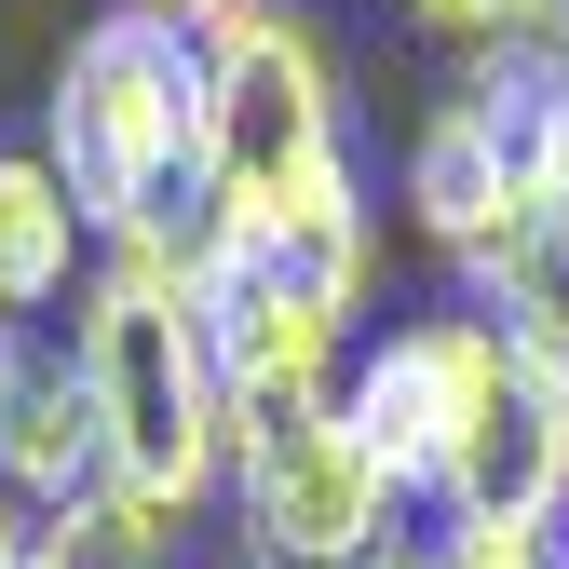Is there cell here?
Here are the masks:
<instances>
[{
	"instance_id": "8fae6325",
	"label": "cell",
	"mask_w": 569,
	"mask_h": 569,
	"mask_svg": "<svg viewBox=\"0 0 569 569\" xmlns=\"http://www.w3.org/2000/svg\"><path fill=\"white\" fill-rule=\"evenodd\" d=\"M475 284H488V326L502 339H529V352L569 367V203H529V218L475 258Z\"/></svg>"
},
{
	"instance_id": "e0dca14e",
	"label": "cell",
	"mask_w": 569,
	"mask_h": 569,
	"mask_svg": "<svg viewBox=\"0 0 569 569\" xmlns=\"http://www.w3.org/2000/svg\"><path fill=\"white\" fill-rule=\"evenodd\" d=\"M0 569H41V529H28V502L0 488Z\"/></svg>"
},
{
	"instance_id": "603a6c76",
	"label": "cell",
	"mask_w": 569,
	"mask_h": 569,
	"mask_svg": "<svg viewBox=\"0 0 569 569\" xmlns=\"http://www.w3.org/2000/svg\"><path fill=\"white\" fill-rule=\"evenodd\" d=\"M556 556H569V542H556Z\"/></svg>"
},
{
	"instance_id": "ba28073f",
	"label": "cell",
	"mask_w": 569,
	"mask_h": 569,
	"mask_svg": "<svg viewBox=\"0 0 569 569\" xmlns=\"http://www.w3.org/2000/svg\"><path fill=\"white\" fill-rule=\"evenodd\" d=\"M407 203H420V231H435L461 271L502 244L516 218H529V163H516V136H502V109H488L475 82L420 122V150H407Z\"/></svg>"
},
{
	"instance_id": "2e32d148",
	"label": "cell",
	"mask_w": 569,
	"mask_h": 569,
	"mask_svg": "<svg viewBox=\"0 0 569 569\" xmlns=\"http://www.w3.org/2000/svg\"><path fill=\"white\" fill-rule=\"evenodd\" d=\"M122 14H163V28H190V41H203V28H231L244 0H122Z\"/></svg>"
},
{
	"instance_id": "3957f363",
	"label": "cell",
	"mask_w": 569,
	"mask_h": 569,
	"mask_svg": "<svg viewBox=\"0 0 569 569\" xmlns=\"http://www.w3.org/2000/svg\"><path fill=\"white\" fill-rule=\"evenodd\" d=\"M339 68L312 41V14L244 0L231 28H203V203L231 218V244L284 231L312 190H339Z\"/></svg>"
},
{
	"instance_id": "5b68a950",
	"label": "cell",
	"mask_w": 569,
	"mask_h": 569,
	"mask_svg": "<svg viewBox=\"0 0 569 569\" xmlns=\"http://www.w3.org/2000/svg\"><path fill=\"white\" fill-rule=\"evenodd\" d=\"M516 367V339L488 326V312H435V326H393L367 367H352V435L380 448V475L393 488H448V461H461V435H475V407H488V380Z\"/></svg>"
},
{
	"instance_id": "9c48e42d",
	"label": "cell",
	"mask_w": 569,
	"mask_h": 569,
	"mask_svg": "<svg viewBox=\"0 0 569 569\" xmlns=\"http://www.w3.org/2000/svg\"><path fill=\"white\" fill-rule=\"evenodd\" d=\"M0 488H14V502H41V516H68V502H109V448H96L82 352H41V339H28L14 393H0Z\"/></svg>"
},
{
	"instance_id": "7402d4cb",
	"label": "cell",
	"mask_w": 569,
	"mask_h": 569,
	"mask_svg": "<svg viewBox=\"0 0 569 569\" xmlns=\"http://www.w3.org/2000/svg\"><path fill=\"white\" fill-rule=\"evenodd\" d=\"M0 326H14V312H0Z\"/></svg>"
},
{
	"instance_id": "ac0fdd59",
	"label": "cell",
	"mask_w": 569,
	"mask_h": 569,
	"mask_svg": "<svg viewBox=\"0 0 569 569\" xmlns=\"http://www.w3.org/2000/svg\"><path fill=\"white\" fill-rule=\"evenodd\" d=\"M14 367H28V339H14V326H0V393H14Z\"/></svg>"
},
{
	"instance_id": "d6986e66",
	"label": "cell",
	"mask_w": 569,
	"mask_h": 569,
	"mask_svg": "<svg viewBox=\"0 0 569 569\" xmlns=\"http://www.w3.org/2000/svg\"><path fill=\"white\" fill-rule=\"evenodd\" d=\"M556 54H569V0H556Z\"/></svg>"
},
{
	"instance_id": "4fadbf2b",
	"label": "cell",
	"mask_w": 569,
	"mask_h": 569,
	"mask_svg": "<svg viewBox=\"0 0 569 569\" xmlns=\"http://www.w3.org/2000/svg\"><path fill=\"white\" fill-rule=\"evenodd\" d=\"M41 569H163V529H136L122 502H68L41 529Z\"/></svg>"
},
{
	"instance_id": "9a60e30c",
	"label": "cell",
	"mask_w": 569,
	"mask_h": 569,
	"mask_svg": "<svg viewBox=\"0 0 569 569\" xmlns=\"http://www.w3.org/2000/svg\"><path fill=\"white\" fill-rule=\"evenodd\" d=\"M420 569H569V556H556V529H448Z\"/></svg>"
},
{
	"instance_id": "277c9868",
	"label": "cell",
	"mask_w": 569,
	"mask_h": 569,
	"mask_svg": "<svg viewBox=\"0 0 569 569\" xmlns=\"http://www.w3.org/2000/svg\"><path fill=\"white\" fill-rule=\"evenodd\" d=\"M231 502H244L258 569H380L407 488L380 475V448L352 435V407L326 393V407H299V420L231 435Z\"/></svg>"
},
{
	"instance_id": "7a4b0ae2",
	"label": "cell",
	"mask_w": 569,
	"mask_h": 569,
	"mask_svg": "<svg viewBox=\"0 0 569 569\" xmlns=\"http://www.w3.org/2000/svg\"><path fill=\"white\" fill-rule=\"evenodd\" d=\"M41 163L68 177L96 244L150 231L177 190H203V41L163 28V14H96L68 41V68H54Z\"/></svg>"
},
{
	"instance_id": "7c38bea8",
	"label": "cell",
	"mask_w": 569,
	"mask_h": 569,
	"mask_svg": "<svg viewBox=\"0 0 569 569\" xmlns=\"http://www.w3.org/2000/svg\"><path fill=\"white\" fill-rule=\"evenodd\" d=\"M244 258H258L271 284H299L312 312H339V326H352V299H367V258H380V244H367V190H352V177H339V190H312L299 218L258 231Z\"/></svg>"
},
{
	"instance_id": "ffe728a7",
	"label": "cell",
	"mask_w": 569,
	"mask_h": 569,
	"mask_svg": "<svg viewBox=\"0 0 569 569\" xmlns=\"http://www.w3.org/2000/svg\"><path fill=\"white\" fill-rule=\"evenodd\" d=\"M380 569H420V556H380Z\"/></svg>"
},
{
	"instance_id": "30bf717a",
	"label": "cell",
	"mask_w": 569,
	"mask_h": 569,
	"mask_svg": "<svg viewBox=\"0 0 569 569\" xmlns=\"http://www.w3.org/2000/svg\"><path fill=\"white\" fill-rule=\"evenodd\" d=\"M82 203H68V177L41 150H0V312H41L82 284Z\"/></svg>"
},
{
	"instance_id": "6da1fadb",
	"label": "cell",
	"mask_w": 569,
	"mask_h": 569,
	"mask_svg": "<svg viewBox=\"0 0 569 569\" xmlns=\"http://www.w3.org/2000/svg\"><path fill=\"white\" fill-rule=\"evenodd\" d=\"M68 352H82V393H96L109 502L136 529H177L231 475V393H218V352H203V312L150 271H96L82 312H68Z\"/></svg>"
},
{
	"instance_id": "8992f818",
	"label": "cell",
	"mask_w": 569,
	"mask_h": 569,
	"mask_svg": "<svg viewBox=\"0 0 569 569\" xmlns=\"http://www.w3.org/2000/svg\"><path fill=\"white\" fill-rule=\"evenodd\" d=\"M448 516L461 529H556L569 516V367L516 339V367L488 380L475 435L448 461Z\"/></svg>"
},
{
	"instance_id": "5bb4252c",
	"label": "cell",
	"mask_w": 569,
	"mask_h": 569,
	"mask_svg": "<svg viewBox=\"0 0 569 569\" xmlns=\"http://www.w3.org/2000/svg\"><path fill=\"white\" fill-rule=\"evenodd\" d=\"M420 28H448V41H488V54H516V41H556V0H407Z\"/></svg>"
},
{
	"instance_id": "44dd1931",
	"label": "cell",
	"mask_w": 569,
	"mask_h": 569,
	"mask_svg": "<svg viewBox=\"0 0 569 569\" xmlns=\"http://www.w3.org/2000/svg\"><path fill=\"white\" fill-rule=\"evenodd\" d=\"M556 542H569V516H556Z\"/></svg>"
},
{
	"instance_id": "52a82bcc",
	"label": "cell",
	"mask_w": 569,
	"mask_h": 569,
	"mask_svg": "<svg viewBox=\"0 0 569 569\" xmlns=\"http://www.w3.org/2000/svg\"><path fill=\"white\" fill-rule=\"evenodd\" d=\"M203 352H218L231 435H258V420L326 407V380H339V312H312L299 284H271L258 258H231L218 284H203Z\"/></svg>"
}]
</instances>
